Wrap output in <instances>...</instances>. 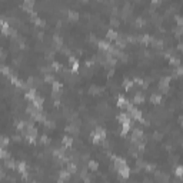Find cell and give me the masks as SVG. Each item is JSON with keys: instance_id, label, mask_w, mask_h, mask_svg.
<instances>
[{"instance_id": "1", "label": "cell", "mask_w": 183, "mask_h": 183, "mask_svg": "<svg viewBox=\"0 0 183 183\" xmlns=\"http://www.w3.org/2000/svg\"><path fill=\"white\" fill-rule=\"evenodd\" d=\"M22 133H23V136L27 139V142L34 143V140H36V137H37V129H36L32 123H30V125H29Z\"/></svg>"}, {"instance_id": "2", "label": "cell", "mask_w": 183, "mask_h": 183, "mask_svg": "<svg viewBox=\"0 0 183 183\" xmlns=\"http://www.w3.org/2000/svg\"><path fill=\"white\" fill-rule=\"evenodd\" d=\"M92 137H93V143H100L106 139V130L103 127H96V130L93 132Z\"/></svg>"}, {"instance_id": "3", "label": "cell", "mask_w": 183, "mask_h": 183, "mask_svg": "<svg viewBox=\"0 0 183 183\" xmlns=\"http://www.w3.org/2000/svg\"><path fill=\"white\" fill-rule=\"evenodd\" d=\"M142 139H143V132L140 129H134L133 133H132V142L133 143H139V142H142Z\"/></svg>"}, {"instance_id": "4", "label": "cell", "mask_w": 183, "mask_h": 183, "mask_svg": "<svg viewBox=\"0 0 183 183\" xmlns=\"http://www.w3.org/2000/svg\"><path fill=\"white\" fill-rule=\"evenodd\" d=\"M125 168H127L126 160H125V159H122V157H115V169L119 172V170L125 169Z\"/></svg>"}, {"instance_id": "5", "label": "cell", "mask_w": 183, "mask_h": 183, "mask_svg": "<svg viewBox=\"0 0 183 183\" xmlns=\"http://www.w3.org/2000/svg\"><path fill=\"white\" fill-rule=\"evenodd\" d=\"M169 86H170V77H163L160 79L159 82V89L162 92H168L169 90Z\"/></svg>"}, {"instance_id": "6", "label": "cell", "mask_w": 183, "mask_h": 183, "mask_svg": "<svg viewBox=\"0 0 183 183\" xmlns=\"http://www.w3.org/2000/svg\"><path fill=\"white\" fill-rule=\"evenodd\" d=\"M69 62H70V65H72V72H73V73H76V72L79 70V67H80L79 62L75 59V56H70V57H69Z\"/></svg>"}, {"instance_id": "7", "label": "cell", "mask_w": 183, "mask_h": 183, "mask_svg": "<svg viewBox=\"0 0 183 183\" xmlns=\"http://www.w3.org/2000/svg\"><path fill=\"white\" fill-rule=\"evenodd\" d=\"M16 169L19 170V172H20V173H22L25 177L27 176V166H26V163H25V162H20V163H17Z\"/></svg>"}, {"instance_id": "8", "label": "cell", "mask_w": 183, "mask_h": 183, "mask_svg": "<svg viewBox=\"0 0 183 183\" xmlns=\"http://www.w3.org/2000/svg\"><path fill=\"white\" fill-rule=\"evenodd\" d=\"M60 89H62V84L56 80H53V97L59 96L60 94Z\"/></svg>"}, {"instance_id": "9", "label": "cell", "mask_w": 183, "mask_h": 183, "mask_svg": "<svg viewBox=\"0 0 183 183\" xmlns=\"http://www.w3.org/2000/svg\"><path fill=\"white\" fill-rule=\"evenodd\" d=\"M70 179V172L66 169V170H62L60 173H59V180L60 182H65V180H69Z\"/></svg>"}, {"instance_id": "10", "label": "cell", "mask_w": 183, "mask_h": 183, "mask_svg": "<svg viewBox=\"0 0 183 183\" xmlns=\"http://www.w3.org/2000/svg\"><path fill=\"white\" fill-rule=\"evenodd\" d=\"M62 143H63V147H65V149L72 147V144H73V137H70V136H65L63 140H62Z\"/></svg>"}, {"instance_id": "11", "label": "cell", "mask_w": 183, "mask_h": 183, "mask_svg": "<svg viewBox=\"0 0 183 183\" xmlns=\"http://www.w3.org/2000/svg\"><path fill=\"white\" fill-rule=\"evenodd\" d=\"M36 96H37V92H36L34 87H32V89H29V90L26 92V99H27V100H30V102H32Z\"/></svg>"}, {"instance_id": "12", "label": "cell", "mask_w": 183, "mask_h": 183, "mask_svg": "<svg viewBox=\"0 0 183 183\" xmlns=\"http://www.w3.org/2000/svg\"><path fill=\"white\" fill-rule=\"evenodd\" d=\"M127 105H129V100H127L126 97H123V96H119V99H118V106H119V107L126 109Z\"/></svg>"}, {"instance_id": "13", "label": "cell", "mask_w": 183, "mask_h": 183, "mask_svg": "<svg viewBox=\"0 0 183 183\" xmlns=\"http://www.w3.org/2000/svg\"><path fill=\"white\" fill-rule=\"evenodd\" d=\"M118 173H119V176H120V177H123V179H127V177H129V175H130V168L127 166V168H125V169L119 170Z\"/></svg>"}, {"instance_id": "14", "label": "cell", "mask_w": 183, "mask_h": 183, "mask_svg": "<svg viewBox=\"0 0 183 183\" xmlns=\"http://www.w3.org/2000/svg\"><path fill=\"white\" fill-rule=\"evenodd\" d=\"M118 120L120 123H123V122H130V115H129V113H120L118 116Z\"/></svg>"}, {"instance_id": "15", "label": "cell", "mask_w": 183, "mask_h": 183, "mask_svg": "<svg viewBox=\"0 0 183 183\" xmlns=\"http://www.w3.org/2000/svg\"><path fill=\"white\" fill-rule=\"evenodd\" d=\"M106 36H107V39H109V40H116L119 37L118 32H116V30H113V29H110V30L107 32V34H106Z\"/></svg>"}, {"instance_id": "16", "label": "cell", "mask_w": 183, "mask_h": 183, "mask_svg": "<svg viewBox=\"0 0 183 183\" xmlns=\"http://www.w3.org/2000/svg\"><path fill=\"white\" fill-rule=\"evenodd\" d=\"M150 102H152V103H155V105H159V103L162 102V96H160V94H157V93H153V94L150 96Z\"/></svg>"}, {"instance_id": "17", "label": "cell", "mask_w": 183, "mask_h": 183, "mask_svg": "<svg viewBox=\"0 0 183 183\" xmlns=\"http://www.w3.org/2000/svg\"><path fill=\"white\" fill-rule=\"evenodd\" d=\"M130 130V122H123L122 123V134H127V132Z\"/></svg>"}, {"instance_id": "18", "label": "cell", "mask_w": 183, "mask_h": 183, "mask_svg": "<svg viewBox=\"0 0 183 183\" xmlns=\"http://www.w3.org/2000/svg\"><path fill=\"white\" fill-rule=\"evenodd\" d=\"M143 102H144V97H143V94H142L140 92H139L137 94H134V97H133V103H137V105H139V103H143Z\"/></svg>"}, {"instance_id": "19", "label": "cell", "mask_w": 183, "mask_h": 183, "mask_svg": "<svg viewBox=\"0 0 183 183\" xmlns=\"http://www.w3.org/2000/svg\"><path fill=\"white\" fill-rule=\"evenodd\" d=\"M99 49H100V50H105V52H107V50L110 49V44H109L107 42H105V40H100V42H99Z\"/></svg>"}, {"instance_id": "20", "label": "cell", "mask_w": 183, "mask_h": 183, "mask_svg": "<svg viewBox=\"0 0 183 183\" xmlns=\"http://www.w3.org/2000/svg\"><path fill=\"white\" fill-rule=\"evenodd\" d=\"M29 125H30V123H29V122H25V120H23V122H19V123H17V130L23 132L27 126H29Z\"/></svg>"}, {"instance_id": "21", "label": "cell", "mask_w": 183, "mask_h": 183, "mask_svg": "<svg viewBox=\"0 0 183 183\" xmlns=\"http://www.w3.org/2000/svg\"><path fill=\"white\" fill-rule=\"evenodd\" d=\"M0 70H1V73L6 75V76H10V75H12V70H10L7 66H0Z\"/></svg>"}, {"instance_id": "22", "label": "cell", "mask_w": 183, "mask_h": 183, "mask_svg": "<svg viewBox=\"0 0 183 183\" xmlns=\"http://www.w3.org/2000/svg\"><path fill=\"white\" fill-rule=\"evenodd\" d=\"M123 87H125V89H127V90H130L132 87H133V82L129 80V79H126V80L123 82Z\"/></svg>"}, {"instance_id": "23", "label": "cell", "mask_w": 183, "mask_h": 183, "mask_svg": "<svg viewBox=\"0 0 183 183\" xmlns=\"http://www.w3.org/2000/svg\"><path fill=\"white\" fill-rule=\"evenodd\" d=\"M9 144V139L6 136H0V147H6Z\"/></svg>"}, {"instance_id": "24", "label": "cell", "mask_w": 183, "mask_h": 183, "mask_svg": "<svg viewBox=\"0 0 183 183\" xmlns=\"http://www.w3.org/2000/svg\"><path fill=\"white\" fill-rule=\"evenodd\" d=\"M0 159H9V153L4 147H0Z\"/></svg>"}, {"instance_id": "25", "label": "cell", "mask_w": 183, "mask_h": 183, "mask_svg": "<svg viewBox=\"0 0 183 183\" xmlns=\"http://www.w3.org/2000/svg\"><path fill=\"white\" fill-rule=\"evenodd\" d=\"M97 168H99L97 162H94V160H90V162H89V169H90V170L94 172V170H97Z\"/></svg>"}, {"instance_id": "26", "label": "cell", "mask_w": 183, "mask_h": 183, "mask_svg": "<svg viewBox=\"0 0 183 183\" xmlns=\"http://www.w3.org/2000/svg\"><path fill=\"white\" fill-rule=\"evenodd\" d=\"M67 170H69L70 173H75V172H76V165L69 162V163H67Z\"/></svg>"}, {"instance_id": "27", "label": "cell", "mask_w": 183, "mask_h": 183, "mask_svg": "<svg viewBox=\"0 0 183 183\" xmlns=\"http://www.w3.org/2000/svg\"><path fill=\"white\" fill-rule=\"evenodd\" d=\"M6 166H7L9 169H16V166H17V165L14 163L13 160H6Z\"/></svg>"}, {"instance_id": "28", "label": "cell", "mask_w": 183, "mask_h": 183, "mask_svg": "<svg viewBox=\"0 0 183 183\" xmlns=\"http://www.w3.org/2000/svg\"><path fill=\"white\" fill-rule=\"evenodd\" d=\"M53 42H54V44H56L57 47H62V39H60V37L54 36V39H53Z\"/></svg>"}, {"instance_id": "29", "label": "cell", "mask_w": 183, "mask_h": 183, "mask_svg": "<svg viewBox=\"0 0 183 183\" xmlns=\"http://www.w3.org/2000/svg\"><path fill=\"white\" fill-rule=\"evenodd\" d=\"M79 14L76 12H69V19H72V20H77Z\"/></svg>"}, {"instance_id": "30", "label": "cell", "mask_w": 183, "mask_h": 183, "mask_svg": "<svg viewBox=\"0 0 183 183\" xmlns=\"http://www.w3.org/2000/svg\"><path fill=\"white\" fill-rule=\"evenodd\" d=\"M182 170H183V168H182V166H177V168H176V176H179V177H180V176L183 175V172H182Z\"/></svg>"}, {"instance_id": "31", "label": "cell", "mask_w": 183, "mask_h": 183, "mask_svg": "<svg viewBox=\"0 0 183 183\" xmlns=\"http://www.w3.org/2000/svg\"><path fill=\"white\" fill-rule=\"evenodd\" d=\"M170 63H172V65H176V66H179V63H180V62H179V59H176V57H173V59H170Z\"/></svg>"}, {"instance_id": "32", "label": "cell", "mask_w": 183, "mask_h": 183, "mask_svg": "<svg viewBox=\"0 0 183 183\" xmlns=\"http://www.w3.org/2000/svg\"><path fill=\"white\" fill-rule=\"evenodd\" d=\"M40 142H42L43 144H44V143H49V137H47V136H42Z\"/></svg>"}, {"instance_id": "33", "label": "cell", "mask_w": 183, "mask_h": 183, "mask_svg": "<svg viewBox=\"0 0 183 183\" xmlns=\"http://www.w3.org/2000/svg\"><path fill=\"white\" fill-rule=\"evenodd\" d=\"M150 36H147V34H146V36H143V37H142V42H143V43H149V42H150Z\"/></svg>"}, {"instance_id": "34", "label": "cell", "mask_w": 183, "mask_h": 183, "mask_svg": "<svg viewBox=\"0 0 183 183\" xmlns=\"http://www.w3.org/2000/svg\"><path fill=\"white\" fill-rule=\"evenodd\" d=\"M144 168H146V170H147V172H152V170L155 169V166H153V165H146Z\"/></svg>"}, {"instance_id": "35", "label": "cell", "mask_w": 183, "mask_h": 183, "mask_svg": "<svg viewBox=\"0 0 183 183\" xmlns=\"http://www.w3.org/2000/svg\"><path fill=\"white\" fill-rule=\"evenodd\" d=\"M176 22H177L179 26H182V17H180V16H176Z\"/></svg>"}, {"instance_id": "36", "label": "cell", "mask_w": 183, "mask_h": 183, "mask_svg": "<svg viewBox=\"0 0 183 183\" xmlns=\"http://www.w3.org/2000/svg\"><path fill=\"white\" fill-rule=\"evenodd\" d=\"M53 80H54V79H53L52 75H47V76H46V82H53Z\"/></svg>"}, {"instance_id": "37", "label": "cell", "mask_w": 183, "mask_h": 183, "mask_svg": "<svg viewBox=\"0 0 183 183\" xmlns=\"http://www.w3.org/2000/svg\"><path fill=\"white\" fill-rule=\"evenodd\" d=\"M53 67H54V70H60V67H62V66L59 65V63H53Z\"/></svg>"}, {"instance_id": "38", "label": "cell", "mask_w": 183, "mask_h": 183, "mask_svg": "<svg viewBox=\"0 0 183 183\" xmlns=\"http://www.w3.org/2000/svg\"><path fill=\"white\" fill-rule=\"evenodd\" d=\"M83 1H87V0H83Z\"/></svg>"}]
</instances>
